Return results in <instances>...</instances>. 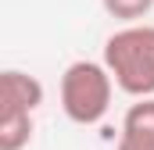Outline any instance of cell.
<instances>
[{
    "mask_svg": "<svg viewBox=\"0 0 154 150\" xmlns=\"http://www.w3.org/2000/svg\"><path fill=\"white\" fill-rule=\"evenodd\" d=\"M0 97H4V111H36L43 104V82L29 72L7 68L0 79Z\"/></svg>",
    "mask_w": 154,
    "mask_h": 150,
    "instance_id": "cell-4",
    "label": "cell"
},
{
    "mask_svg": "<svg viewBox=\"0 0 154 150\" xmlns=\"http://www.w3.org/2000/svg\"><path fill=\"white\" fill-rule=\"evenodd\" d=\"M115 79L104 61H72L61 75V111L75 125H97L111 111Z\"/></svg>",
    "mask_w": 154,
    "mask_h": 150,
    "instance_id": "cell-2",
    "label": "cell"
},
{
    "mask_svg": "<svg viewBox=\"0 0 154 150\" xmlns=\"http://www.w3.org/2000/svg\"><path fill=\"white\" fill-rule=\"evenodd\" d=\"M104 64L125 97H154V25L129 22L104 39Z\"/></svg>",
    "mask_w": 154,
    "mask_h": 150,
    "instance_id": "cell-1",
    "label": "cell"
},
{
    "mask_svg": "<svg viewBox=\"0 0 154 150\" xmlns=\"http://www.w3.org/2000/svg\"><path fill=\"white\" fill-rule=\"evenodd\" d=\"M104 4V11L111 14V18H118V22H140V18H147L154 7V0H100Z\"/></svg>",
    "mask_w": 154,
    "mask_h": 150,
    "instance_id": "cell-6",
    "label": "cell"
},
{
    "mask_svg": "<svg viewBox=\"0 0 154 150\" xmlns=\"http://www.w3.org/2000/svg\"><path fill=\"white\" fill-rule=\"evenodd\" d=\"M115 150H154V97H140L136 104H129Z\"/></svg>",
    "mask_w": 154,
    "mask_h": 150,
    "instance_id": "cell-3",
    "label": "cell"
},
{
    "mask_svg": "<svg viewBox=\"0 0 154 150\" xmlns=\"http://www.w3.org/2000/svg\"><path fill=\"white\" fill-rule=\"evenodd\" d=\"M32 143V114L4 111L0 114V150H22Z\"/></svg>",
    "mask_w": 154,
    "mask_h": 150,
    "instance_id": "cell-5",
    "label": "cell"
}]
</instances>
